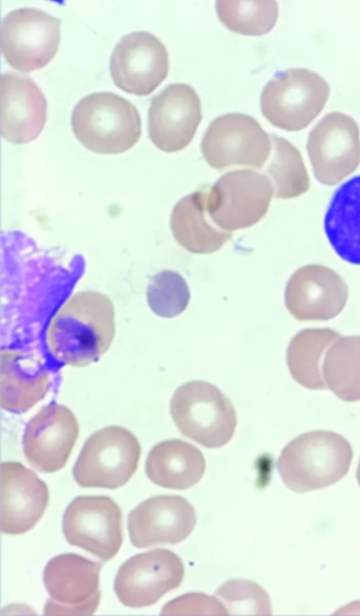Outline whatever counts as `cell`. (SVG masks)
<instances>
[{
	"label": "cell",
	"instance_id": "cell-10",
	"mask_svg": "<svg viewBox=\"0 0 360 616\" xmlns=\"http://www.w3.org/2000/svg\"><path fill=\"white\" fill-rule=\"evenodd\" d=\"M101 564L73 553L58 555L48 561L43 582L49 593L45 615H91L101 600Z\"/></svg>",
	"mask_w": 360,
	"mask_h": 616
},
{
	"label": "cell",
	"instance_id": "cell-6",
	"mask_svg": "<svg viewBox=\"0 0 360 616\" xmlns=\"http://www.w3.org/2000/svg\"><path fill=\"white\" fill-rule=\"evenodd\" d=\"M329 95L328 82L316 72L288 68L265 84L260 109L274 126L288 131H300L322 111Z\"/></svg>",
	"mask_w": 360,
	"mask_h": 616
},
{
	"label": "cell",
	"instance_id": "cell-31",
	"mask_svg": "<svg viewBox=\"0 0 360 616\" xmlns=\"http://www.w3.org/2000/svg\"><path fill=\"white\" fill-rule=\"evenodd\" d=\"M161 615H229L222 602L216 596L203 593H188L166 603Z\"/></svg>",
	"mask_w": 360,
	"mask_h": 616
},
{
	"label": "cell",
	"instance_id": "cell-11",
	"mask_svg": "<svg viewBox=\"0 0 360 616\" xmlns=\"http://www.w3.org/2000/svg\"><path fill=\"white\" fill-rule=\"evenodd\" d=\"M66 541L94 554L103 562L111 560L123 542L122 511L110 497L76 496L63 515Z\"/></svg>",
	"mask_w": 360,
	"mask_h": 616
},
{
	"label": "cell",
	"instance_id": "cell-12",
	"mask_svg": "<svg viewBox=\"0 0 360 616\" xmlns=\"http://www.w3.org/2000/svg\"><path fill=\"white\" fill-rule=\"evenodd\" d=\"M307 150L316 179L333 186L360 164V133L356 122L340 112L326 115L310 131Z\"/></svg>",
	"mask_w": 360,
	"mask_h": 616
},
{
	"label": "cell",
	"instance_id": "cell-23",
	"mask_svg": "<svg viewBox=\"0 0 360 616\" xmlns=\"http://www.w3.org/2000/svg\"><path fill=\"white\" fill-rule=\"evenodd\" d=\"M324 231L342 259L360 266V175L344 183L333 194L325 215Z\"/></svg>",
	"mask_w": 360,
	"mask_h": 616
},
{
	"label": "cell",
	"instance_id": "cell-20",
	"mask_svg": "<svg viewBox=\"0 0 360 616\" xmlns=\"http://www.w3.org/2000/svg\"><path fill=\"white\" fill-rule=\"evenodd\" d=\"M2 137L13 144L35 140L47 119V101L39 86L30 77L14 72L1 76Z\"/></svg>",
	"mask_w": 360,
	"mask_h": 616
},
{
	"label": "cell",
	"instance_id": "cell-4",
	"mask_svg": "<svg viewBox=\"0 0 360 616\" xmlns=\"http://www.w3.org/2000/svg\"><path fill=\"white\" fill-rule=\"evenodd\" d=\"M170 413L183 435L210 449L226 444L237 425L231 401L216 386L202 380L178 387L171 399Z\"/></svg>",
	"mask_w": 360,
	"mask_h": 616
},
{
	"label": "cell",
	"instance_id": "cell-2",
	"mask_svg": "<svg viewBox=\"0 0 360 616\" xmlns=\"http://www.w3.org/2000/svg\"><path fill=\"white\" fill-rule=\"evenodd\" d=\"M353 458L351 444L330 430L300 435L283 449L278 470L290 490L305 493L330 486L348 473Z\"/></svg>",
	"mask_w": 360,
	"mask_h": 616
},
{
	"label": "cell",
	"instance_id": "cell-13",
	"mask_svg": "<svg viewBox=\"0 0 360 616\" xmlns=\"http://www.w3.org/2000/svg\"><path fill=\"white\" fill-rule=\"evenodd\" d=\"M184 577L181 559L169 550L157 548L127 559L116 574L113 588L124 606L141 608L179 586Z\"/></svg>",
	"mask_w": 360,
	"mask_h": 616
},
{
	"label": "cell",
	"instance_id": "cell-5",
	"mask_svg": "<svg viewBox=\"0 0 360 616\" xmlns=\"http://www.w3.org/2000/svg\"><path fill=\"white\" fill-rule=\"evenodd\" d=\"M141 455L140 443L131 431L120 425L106 426L86 440L72 475L84 488L115 489L135 473Z\"/></svg>",
	"mask_w": 360,
	"mask_h": 616
},
{
	"label": "cell",
	"instance_id": "cell-22",
	"mask_svg": "<svg viewBox=\"0 0 360 616\" xmlns=\"http://www.w3.org/2000/svg\"><path fill=\"white\" fill-rule=\"evenodd\" d=\"M205 470L202 452L178 439L164 440L153 447L145 466L146 474L152 482L172 489L191 487L201 479Z\"/></svg>",
	"mask_w": 360,
	"mask_h": 616
},
{
	"label": "cell",
	"instance_id": "cell-3",
	"mask_svg": "<svg viewBox=\"0 0 360 616\" xmlns=\"http://www.w3.org/2000/svg\"><path fill=\"white\" fill-rule=\"evenodd\" d=\"M78 141L89 150L118 154L131 149L141 136V119L127 98L110 91H98L79 100L71 115Z\"/></svg>",
	"mask_w": 360,
	"mask_h": 616
},
{
	"label": "cell",
	"instance_id": "cell-26",
	"mask_svg": "<svg viewBox=\"0 0 360 616\" xmlns=\"http://www.w3.org/2000/svg\"><path fill=\"white\" fill-rule=\"evenodd\" d=\"M322 374L326 388L340 399L360 401V337L335 340L324 357Z\"/></svg>",
	"mask_w": 360,
	"mask_h": 616
},
{
	"label": "cell",
	"instance_id": "cell-25",
	"mask_svg": "<svg viewBox=\"0 0 360 616\" xmlns=\"http://www.w3.org/2000/svg\"><path fill=\"white\" fill-rule=\"evenodd\" d=\"M338 338V334L327 329H304L290 340L286 361L293 379L302 386L313 390L326 389L322 365L326 351Z\"/></svg>",
	"mask_w": 360,
	"mask_h": 616
},
{
	"label": "cell",
	"instance_id": "cell-29",
	"mask_svg": "<svg viewBox=\"0 0 360 616\" xmlns=\"http://www.w3.org/2000/svg\"><path fill=\"white\" fill-rule=\"evenodd\" d=\"M191 299L189 287L179 273L162 270L150 279L146 289L150 310L163 318H174L184 312Z\"/></svg>",
	"mask_w": 360,
	"mask_h": 616
},
{
	"label": "cell",
	"instance_id": "cell-19",
	"mask_svg": "<svg viewBox=\"0 0 360 616\" xmlns=\"http://www.w3.org/2000/svg\"><path fill=\"white\" fill-rule=\"evenodd\" d=\"M347 289L342 278L330 268L309 264L290 276L285 290V303L297 320H326L344 307Z\"/></svg>",
	"mask_w": 360,
	"mask_h": 616
},
{
	"label": "cell",
	"instance_id": "cell-16",
	"mask_svg": "<svg viewBox=\"0 0 360 616\" xmlns=\"http://www.w3.org/2000/svg\"><path fill=\"white\" fill-rule=\"evenodd\" d=\"M79 432L73 412L60 404L44 406L28 422L22 450L30 464L41 473L58 471L66 464Z\"/></svg>",
	"mask_w": 360,
	"mask_h": 616
},
{
	"label": "cell",
	"instance_id": "cell-14",
	"mask_svg": "<svg viewBox=\"0 0 360 616\" xmlns=\"http://www.w3.org/2000/svg\"><path fill=\"white\" fill-rule=\"evenodd\" d=\"M110 71L114 84L122 90L139 96L148 95L167 76V49L150 32L125 34L112 49Z\"/></svg>",
	"mask_w": 360,
	"mask_h": 616
},
{
	"label": "cell",
	"instance_id": "cell-21",
	"mask_svg": "<svg viewBox=\"0 0 360 616\" xmlns=\"http://www.w3.org/2000/svg\"><path fill=\"white\" fill-rule=\"evenodd\" d=\"M51 375L43 361L27 352L6 349L0 353V405L8 411H27L48 393Z\"/></svg>",
	"mask_w": 360,
	"mask_h": 616
},
{
	"label": "cell",
	"instance_id": "cell-24",
	"mask_svg": "<svg viewBox=\"0 0 360 616\" xmlns=\"http://www.w3.org/2000/svg\"><path fill=\"white\" fill-rule=\"evenodd\" d=\"M203 187L181 198L174 206L170 229L176 242L187 251L210 254L219 250L233 235L210 223Z\"/></svg>",
	"mask_w": 360,
	"mask_h": 616
},
{
	"label": "cell",
	"instance_id": "cell-8",
	"mask_svg": "<svg viewBox=\"0 0 360 616\" xmlns=\"http://www.w3.org/2000/svg\"><path fill=\"white\" fill-rule=\"evenodd\" d=\"M271 148L270 134L255 118L240 113L214 118L200 146L207 164L219 171L232 166L260 169L269 158Z\"/></svg>",
	"mask_w": 360,
	"mask_h": 616
},
{
	"label": "cell",
	"instance_id": "cell-17",
	"mask_svg": "<svg viewBox=\"0 0 360 616\" xmlns=\"http://www.w3.org/2000/svg\"><path fill=\"white\" fill-rule=\"evenodd\" d=\"M197 521L194 507L178 495L151 496L132 509L127 526L131 543L138 548L184 541Z\"/></svg>",
	"mask_w": 360,
	"mask_h": 616
},
{
	"label": "cell",
	"instance_id": "cell-9",
	"mask_svg": "<svg viewBox=\"0 0 360 616\" xmlns=\"http://www.w3.org/2000/svg\"><path fill=\"white\" fill-rule=\"evenodd\" d=\"M60 23V19L36 8L10 11L1 25V51L6 63L22 72L44 68L58 51Z\"/></svg>",
	"mask_w": 360,
	"mask_h": 616
},
{
	"label": "cell",
	"instance_id": "cell-7",
	"mask_svg": "<svg viewBox=\"0 0 360 616\" xmlns=\"http://www.w3.org/2000/svg\"><path fill=\"white\" fill-rule=\"evenodd\" d=\"M203 189L210 219L228 231L249 228L260 221L274 193L268 177L247 169L226 172Z\"/></svg>",
	"mask_w": 360,
	"mask_h": 616
},
{
	"label": "cell",
	"instance_id": "cell-18",
	"mask_svg": "<svg viewBox=\"0 0 360 616\" xmlns=\"http://www.w3.org/2000/svg\"><path fill=\"white\" fill-rule=\"evenodd\" d=\"M1 531L24 534L40 520L49 501L46 484L17 461L1 463Z\"/></svg>",
	"mask_w": 360,
	"mask_h": 616
},
{
	"label": "cell",
	"instance_id": "cell-30",
	"mask_svg": "<svg viewBox=\"0 0 360 616\" xmlns=\"http://www.w3.org/2000/svg\"><path fill=\"white\" fill-rule=\"evenodd\" d=\"M229 615H271L272 608L268 593L259 585L248 579H230L216 591Z\"/></svg>",
	"mask_w": 360,
	"mask_h": 616
},
{
	"label": "cell",
	"instance_id": "cell-28",
	"mask_svg": "<svg viewBox=\"0 0 360 616\" xmlns=\"http://www.w3.org/2000/svg\"><path fill=\"white\" fill-rule=\"evenodd\" d=\"M218 18L229 30L243 35L268 33L278 17L277 2L269 1H216Z\"/></svg>",
	"mask_w": 360,
	"mask_h": 616
},
{
	"label": "cell",
	"instance_id": "cell-27",
	"mask_svg": "<svg viewBox=\"0 0 360 616\" xmlns=\"http://www.w3.org/2000/svg\"><path fill=\"white\" fill-rule=\"evenodd\" d=\"M270 137L272 148L265 170L272 181L275 197L290 199L304 194L309 188L310 179L300 152L283 137L274 134Z\"/></svg>",
	"mask_w": 360,
	"mask_h": 616
},
{
	"label": "cell",
	"instance_id": "cell-1",
	"mask_svg": "<svg viewBox=\"0 0 360 616\" xmlns=\"http://www.w3.org/2000/svg\"><path fill=\"white\" fill-rule=\"evenodd\" d=\"M115 334L112 300L103 293L89 290L74 293L60 307L49 324L46 342L57 361L82 368L105 354Z\"/></svg>",
	"mask_w": 360,
	"mask_h": 616
},
{
	"label": "cell",
	"instance_id": "cell-32",
	"mask_svg": "<svg viewBox=\"0 0 360 616\" xmlns=\"http://www.w3.org/2000/svg\"><path fill=\"white\" fill-rule=\"evenodd\" d=\"M356 480H357L358 484L360 487V459H359V465H358V468H357V470H356Z\"/></svg>",
	"mask_w": 360,
	"mask_h": 616
},
{
	"label": "cell",
	"instance_id": "cell-15",
	"mask_svg": "<svg viewBox=\"0 0 360 616\" xmlns=\"http://www.w3.org/2000/svg\"><path fill=\"white\" fill-rule=\"evenodd\" d=\"M202 115L200 98L185 83H172L155 95L148 111V133L152 143L166 153L186 148Z\"/></svg>",
	"mask_w": 360,
	"mask_h": 616
}]
</instances>
